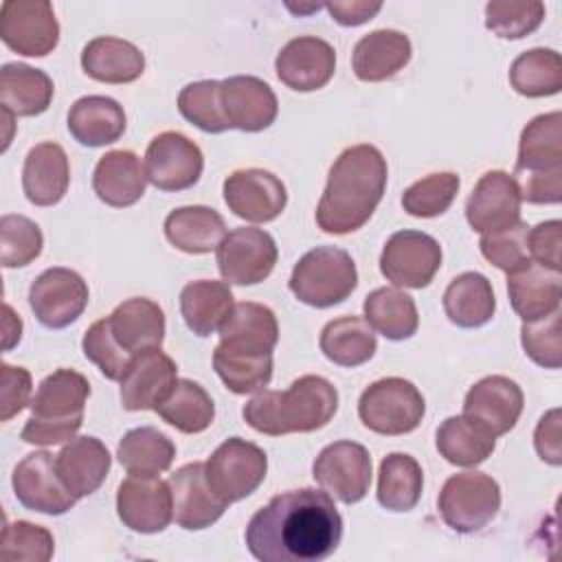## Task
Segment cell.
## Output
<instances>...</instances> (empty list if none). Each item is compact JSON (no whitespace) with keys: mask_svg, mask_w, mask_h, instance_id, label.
<instances>
[{"mask_svg":"<svg viewBox=\"0 0 562 562\" xmlns=\"http://www.w3.org/2000/svg\"><path fill=\"white\" fill-rule=\"evenodd\" d=\"M544 20L542 2H487L485 26L505 40H520L533 33Z\"/></svg>","mask_w":562,"mask_h":562,"instance_id":"obj_49","label":"cell"},{"mask_svg":"<svg viewBox=\"0 0 562 562\" xmlns=\"http://www.w3.org/2000/svg\"><path fill=\"white\" fill-rule=\"evenodd\" d=\"M2 42L26 57H44L59 42V24L46 0H7L0 7Z\"/></svg>","mask_w":562,"mask_h":562,"instance_id":"obj_11","label":"cell"},{"mask_svg":"<svg viewBox=\"0 0 562 562\" xmlns=\"http://www.w3.org/2000/svg\"><path fill=\"white\" fill-rule=\"evenodd\" d=\"M222 81L202 79L187 83L178 94L180 114L195 127L209 134L231 130V123L222 108Z\"/></svg>","mask_w":562,"mask_h":562,"instance_id":"obj_46","label":"cell"},{"mask_svg":"<svg viewBox=\"0 0 562 562\" xmlns=\"http://www.w3.org/2000/svg\"><path fill=\"white\" fill-rule=\"evenodd\" d=\"M329 15L342 26H358L369 22L380 9L382 2H367V0H334L325 2Z\"/></svg>","mask_w":562,"mask_h":562,"instance_id":"obj_57","label":"cell"},{"mask_svg":"<svg viewBox=\"0 0 562 562\" xmlns=\"http://www.w3.org/2000/svg\"><path fill=\"white\" fill-rule=\"evenodd\" d=\"M88 395L90 384L79 371H53L40 382L29 404L31 417L22 428V439L35 446H57L72 439L83 424Z\"/></svg>","mask_w":562,"mask_h":562,"instance_id":"obj_4","label":"cell"},{"mask_svg":"<svg viewBox=\"0 0 562 562\" xmlns=\"http://www.w3.org/2000/svg\"><path fill=\"white\" fill-rule=\"evenodd\" d=\"M560 307L549 316L536 321H522L520 340L525 353L544 369H560L562 364V329Z\"/></svg>","mask_w":562,"mask_h":562,"instance_id":"obj_50","label":"cell"},{"mask_svg":"<svg viewBox=\"0 0 562 562\" xmlns=\"http://www.w3.org/2000/svg\"><path fill=\"white\" fill-rule=\"evenodd\" d=\"M424 487L422 465L404 452L382 459L378 472V501L389 512H408L419 503Z\"/></svg>","mask_w":562,"mask_h":562,"instance_id":"obj_42","label":"cell"},{"mask_svg":"<svg viewBox=\"0 0 562 562\" xmlns=\"http://www.w3.org/2000/svg\"><path fill=\"white\" fill-rule=\"evenodd\" d=\"M279 340V323L270 307L261 303H237L220 327V345L228 351L263 356L272 353Z\"/></svg>","mask_w":562,"mask_h":562,"instance_id":"obj_31","label":"cell"},{"mask_svg":"<svg viewBox=\"0 0 562 562\" xmlns=\"http://www.w3.org/2000/svg\"><path fill=\"white\" fill-rule=\"evenodd\" d=\"M443 522L457 533H474L487 527L501 509V487L485 472L452 474L437 498Z\"/></svg>","mask_w":562,"mask_h":562,"instance_id":"obj_7","label":"cell"},{"mask_svg":"<svg viewBox=\"0 0 562 562\" xmlns=\"http://www.w3.org/2000/svg\"><path fill=\"white\" fill-rule=\"evenodd\" d=\"M88 299L90 292L83 277L70 268H48L29 288V305L48 329H64L75 323L83 314Z\"/></svg>","mask_w":562,"mask_h":562,"instance_id":"obj_12","label":"cell"},{"mask_svg":"<svg viewBox=\"0 0 562 562\" xmlns=\"http://www.w3.org/2000/svg\"><path fill=\"white\" fill-rule=\"evenodd\" d=\"M31 373L22 367L2 364V389H0V422H9L24 406L31 404Z\"/></svg>","mask_w":562,"mask_h":562,"instance_id":"obj_54","label":"cell"},{"mask_svg":"<svg viewBox=\"0 0 562 562\" xmlns=\"http://www.w3.org/2000/svg\"><path fill=\"white\" fill-rule=\"evenodd\" d=\"M55 457L46 450L31 452L13 470L15 498L31 512L61 516L77 503L59 479Z\"/></svg>","mask_w":562,"mask_h":562,"instance_id":"obj_15","label":"cell"},{"mask_svg":"<svg viewBox=\"0 0 562 562\" xmlns=\"http://www.w3.org/2000/svg\"><path fill=\"white\" fill-rule=\"evenodd\" d=\"M277 77L296 92H312L323 88L336 70V50L329 42L301 35L290 40L274 59Z\"/></svg>","mask_w":562,"mask_h":562,"instance_id":"obj_20","label":"cell"},{"mask_svg":"<svg viewBox=\"0 0 562 562\" xmlns=\"http://www.w3.org/2000/svg\"><path fill=\"white\" fill-rule=\"evenodd\" d=\"M525 406L520 386L505 375L479 380L465 395L463 417L490 432L492 437L509 432Z\"/></svg>","mask_w":562,"mask_h":562,"instance_id":"obj_19","label":"cell"},{"mask_svg":"<svg viewBox=\"0 0 562 562\" xmlns=\"http://www.w3.org/2000/svg\"><path fill=\"white\" fill-rule=\"evenodd\" d=\"M215 255L220 274L226 283L255 285L270 277L279 250L270 233L252 226H239L224 235Z\"/></svg>","mask_w":562,"mask_h":562,"instance_id":"obj_9","label":"cell"},{"mask_svg":"<svg viewBox=\"0 0 562 562\" xmlns=\"http://www.w3.org/2000/svg\"><path fill=\"white\" fill-rule=\"evenodd\" d=\"M443 312L463 329L490 323L496 312V296L487 277L481 272L457 274L443 292Z\"/></svg>","mask_w":562,"mask_h":562,"instance_id":"obj_37","label":"cell"},{"mask_svg":"<svg viewBox=\"0 0 562 562\" xmlns=\"http://www.w3.org/2000/svg\"><path fill=\"white\" fill-rule=\"evenodd\" d=\"M202 169V149L180 132H162L147 145L145 173L160 191H184L193 187Z\"/></svg>","mask_w":562,"mask_h":562,"instance_id":"obj_14","label":"cell"},{"mask_svg":"<svg viewBox=\"0 0 562 562\" xmlns=\"http://www.w3.org/2000/svg\"><path fill=\"white\" fill-rule=\"evenodd\" d=\"M108 323L119 347L132 358L160 349L165 340V312L156 301L145 296H134L116 305Z\"/></svg>","mask_w":562,"mask_h":562,"instance_id":"obj_24","label":"cell"},{"mask_svg":"<svg viewBox=\"0 0 562 562\" xmlns=\"http://www.w3.org/2000/svg\"><path fill=\"white\" fill-rule=\"evenodd\" d=\"M342 538V516L327 492L288 490L268 501L246 527V547L261 562H321Z\"/></svg>","mask_w":562,"mask_h":562,"instance_id":"obj_1","label":"cell"},{"mask_svg":"<svg viewBox=\"0 0 562 562\" xmlns=\"http://www.w3.org/2000/svg\"><path fill=\"white\" fill-rule=\"evenodd\" d=\"M53 551H55V540L48 529L26 520L4 522L2 544H0L2 560L46 562L53 558Z\"/></svg>","mask_w":562,"mask_h":562,"instance_id":"obj_51","label":"cell"},{"mask_svg":"<svg viewBox=\"0 0 562 562\" xmlns=\"http://www.w3.org/2000/svg\"><path fill=\"white\" fill-rule=\"evenodd\" d=\"M171 498H173V518L182 529L200 531L217 522L228 507L209 485L204 463L193 461L178 468L169 476Z\"/></svg>","mask_w":562,"mask_h":562,"instance_id":"obj_21","label":"cell"},{"mask_svg":"<svg viewBox=\"0 0 562 562\" xmlns=\"http://www.w3.org/2000/svg\"><path fill=\"white\" fill-rule=\"evenodd\" d=\"M494 448L496 437H492L463 415L448 417L437 428V450L452 465H479L494 452Z\"/></svg>","mask_w":562,"mask_h":562,"instance_id":"obj_43","label":"cell"},{"mask_svg":"<svg viewBox=\"0 0 562 562\" xmlns=\"http://www.w3.org/2000/svg\"><path fill=\"white\" fill-rule=\"evenodd\" d=\"M204 472L211 490L231 505L250 496L263 483L268 457L259 446L241 437H228L209 457Z\"/></svg>","mask_w":562,"mask_h":562,"instance_id":"obj_8","label":"cell"},{"mask_svg":"<svg viewBox=\"0 0 562 562\" xmlns=\"http://www.w3.org/2000/svg\"><path fill=\"white\" fill-rule=\"evenodd\" d=\"M338 411V391L323 375H301L285 391H261L244 404V419L257 432L281 437L314 432Z\"/></svg>","mask_w":562,"mask_h":562,"instance_id":"obj_3","label":"cell"},{"mask_svg":"<svg viewBox=\"0 0 562 562\" xmlns=\"http://www.w3.org/2000/svg\"><path fill=\"white\" fill-rule=\"evenodd\" d=\"M426 413V402L419 389L404 378H382L369 384L358 402L362 424L378 435L413 432Z\"/></svg>","mask_w":562,"mask_h":562,"instance_id":"obj_6","label":"cell"},{"mask_svg":"<svg viewBox=\"0 0 562 562\" xmlns=\"http://www.w3.org/2000/svg\"><path fill=\"white\" fill-rule=\"evenodd\" d=\"M533 443L536 450L540 454L542 461L551 463V465H560L562 463V443H560V411L553 408L547 415H542V419L536 426V435H533Z\"/></svg>","mask_w":562,"mask_h":562,"instance_id":"obj_56","label":"cell"},{"mask_svg":"<svg viewBox=\"0 0 562 562\" xmlns=\"http://www.w3.org/2000/svg\"><path fill=\"white\" fill-rule=\"evenodd\" d=\"M22 334V321L13 314L11 305H4V349H11Z\"/></svg>","mask_w":562,"mask_h":562,"instance_id":"obj_58","label":"cell"},{"mask_svg":"<svg viewBox=\"0 0 562 562\" xmlns=\"http://www.w3.org/2000/svg\"><path fill=\"white\" fill-rule=\"evenodd\" d=\"M413 55L408 35L395 29H378L358 40L351 55L353 72L360 81H386L397 75Z\"/></svg>","mask_w":562,"mask_h":562,"instance_id":"obj_30","label":"cell"},{"mask_svg":"<svg viewBox=\"0 0 562 562\" xmlns=\"http://www.w3.org/2000/svg\"><path fill=\"white\" fill-rule=\"evenodd\" d=\"M529 226L525 222H516L509 228L483 235L479 246L483 257L496 266L498 270L512 272L525 261H529Z\"/></svg>","mask_w":562,"mask_h":562,"instance_id":"obj_53","label":"cell"},{"mask_svg":"<svg viewBox=\"0 0 562 562\" xmlns=\"http://www.w3.org/2000/svg\"><path fill=\"white\" fill-rule=\"evenodd\" d=\"M441 268V246L422 231L393 233L380 255V270L393 285L426 288Z\"/></svg>","mask_w":562,"mask_h":562,"instance_id":"obj_10","label":"cell"},{"mask_svg":"<svg viewBox=\"0 0 562 562\" xmlns=\"http://www.w3.org/2000/svg\"><path fill=\"white\" fill-rule=\"evenodd\" d=\"M119 463L136 476H156L171 468L176 457L173 441L154 426L132 428L123 435L116 450Z\"/></svg>","mask_w":562,"mask_h":562,"instance_id":"obj_39","label":"cell"},{"mask_svg":"<svg viewBox=\"0 0 562 562\" xmlns=\"http://www.w3.org/2000/svg\"><path fill=\"white\" fill-rule=\"evenodd\" d=\"M44 235L40 226L24 215L0 217V261L4 268H22L40 257Z\"/></svg>","mask_w":562,"mask_h":562,"instance_id":"obj_48","label":"cell"},{"mask_svg":"<svg viewBox=\"0 0 562 562\" xmlns=\"http://www.w3.org/2000/svg\"><path fill=\"white\" fill-rule=\"evenodd\" d=\"M165 235L178 250L204 255L220 246L226 235V224L224 217L211 206H180L165 217Z\"/></svg>","mask_w":562,"mask_h":562,"instance_id":"obj_35","label":"cell"},{"mask_svg":"<svg viewBox=\"0 0 562 562\" xmlns=\"http://www.w3.org/2000/svg\"><path fill=\"white\" fill-rule=\"evenodd\" d=\"M316 483L345 505L367 496L371 485V454L362 443L336 441L325 446L314 461Z\"/></svg>","mask_w":562,"mask_h":562,"instance_id":"obj_13","label":"cell"},{"mask_svg":"<svg viewBox=\"0 0 562 562\" xmlns=\"http://www.w3.org/2000/svg\"><path fill=\"white\" fill-rule=\"evenodd\" d=\"M178 380L176 362L160 349L136 356L121 378V404L125 411H156Z\"/></svg>","mask_w":562,"mask_h":562,"instance_id":"obj_23","label":"cell"},{"mask_svg":"<svg viewBox=\"0 0 562 562\" xmlns=\"http://www.w3.org/2000/svg\"><path fill=\"white\" fill-rule=\"evenodd\" d=\"M127 119L123 105L112 97L88 94L77 99L68 110V132L86 147L116 143L125 132Z\"/></svg>","mask_w":562,"mask_h":562,"instance_id":"obj_32","label":"cell"},{"mask_svg":"<svg viewBox=\"0 0 562 562\" xmlns=\"http://www.w3.org/2000/svg\"><path fill=\"white\" fill-rule=\"evenodd\" d=\"M53 92V79L40 68L9 61L0 70L2 112L13 116H37L48 110Z\"/></svg>","mask_w":562,"mask_h":562,"instance_id":"obj_34","label":"cell"},{"mask_svg":"<svg viewBox=\"0 0 562 562\" xmlns=\"http://www.w3.org/2000/svg\"><path fill=\"white\" fill-rule=\"evenodd\" d=\"M116 514L138 533H158L173 518V498L167 481L158 476H127L116 490Z\"/></svg>","mask_w":562,"mask_h":562,"instance_id":"obj_16","label":"cell"},{"mask_svg":"<svg viewBox=\"0 0 562 562\" xmlns=\"http://www.w3.org/2000/svg\"><path fill=\"white\" fill-rule=\"evenodd\" d=\"M112 457L108 448L90 435L72 437L55 457L59 479L79 501L94 494L110 472Z\"/></svg>","mask_w":562,"mask_h":562,"instance_id":"obj_28","label":"cell"},{"mask_svg":"<svg viewBox=\"0 0 562 562\" xmlns=\"http://www.w3.org/2000/svg\"><path fill=\"white\" fill-rule=\"evenodd\" d=\"M507 294L514 312L522 321L549 316L560 307L562 279L558 270H549L536 261H525L507 272Z\"/></svg>","mask_w":562,"mask_h":562,"instance_id":"obj_26","label":"cell"},{"mask_svg":"<svg viewBox=\"0 0 562 562\" xmlns=\"http://www.w3.org/2000/svg\"><path fill=\"white\" fill-rule=\"evenodd\" d=\"M375 349V334L360 316L334 318L321 331V351L340 367H360L373 358Z\"/></svg>","mask_w":562,"mask_h":562,"instance_id":"obj_38","label":"cell"},{"mask_svg":"<svg viewBox=\"0 0 562 562\" xmlns=\"http://www.w3.org/2000/svg\"><path fill=\"white\" fill-rule=\"evenodd\" d=\"M140 158L130 149H112L99 158L92 173V189L101 202L114 209L136 204L147 187Z\"/></svg>","mask_w":562,"mask_h":562,"instance_id":"obj_29","label":"cell"},{"mask_svg":"<svg viewBox=\"0 0 562 562\" xmlns=\"http://www.w3.org/2000/svg\"><path fill=\"white\" fill-rule=\"evenodd\" d=\"M512 88L529 99L558 94L562 88V59L553 48H531L520 53L509 68Z\"/></svg>","mask_w":562,"mask_h":562,"instance_id":"obj_44","label":"cell"},{"mask_svg":"<svg viewBox=\"0 0 562 562\" xmlns=\"http://www.w3.org/2000/svg\"><path fill=\"white\" fill-rule=\"evenodd\" d=\"M156 413L176 430L195 435L206 430L215 419V404L211 395L193 380L180 378L167 397L156 406Z\"/></svg>","mask_w":562,"mask_h":562,"instance_id":"obj_41","label":"cell"},{"mask_svg":"<svg viewBox=\"0 0 562 562\" xmlns=\"http://www.w3.org/2000/svg\"><path fill=\"white\" fill-rule=\"evenodd\" d=\"M81 347H83V356L94 362L99 367V371L108 378V380H119L125 375L130 362L134 360L132 356H127L119 342L114 340L112 336V329H110V323H108V316L105 318H99L94 321L86 334H83V340H81Z\"/></svg>","mask_w":562,"mask_h":562,"instance_id":"obj_52","label":"cell"},{"mask_svg":"<svg viewBox=\"0 0 562 562\" xmlns=\"http://www.w3.org/2000/svg\"><path fill=\"white\" fill-rule=\"evenodd\" d=\"M222 108L231 127L241 132H261L270 127L279 112L272 88L252 75H235L222 81Z\"/></svg>","mask_w":562,"mask_h":562,"instance_id":"obj_22","label":"cell"},{"mask_svg":"<svg viewBox=\"0 0 562 562\" xmlns=\"http://www.w3.org/2000/svg\"><path fill=\"white\" fill-rule=\"evenodd\" d=\"M213 369L228 391L237 395L257 393L263 391L272 378V353L250 356L217 345L213 351Z\"/></svg>","mask_w":562,"mask_h":562,"instance_id":"obj_45","label":"cell"},{"mask_svg":"<svg viewBox=\"0 0 562 562\" xmlns=\"http://www.w3.org/2000/svg\"><path fill=\"white\" fill-rule=\"evenodd\" d=\"M512 176L562 178V116L560 112L531 119L518 143V160Z\"/></svg>","mask_w":562,"mask_h":562,"instance_id":"obj_25","label":"cell"},{"mask_svg":"<svg viewBox=\"0 0 562 562\" xmlns=\"http://www.w3.org/2000/svg\"><path fill=\"white\" fill-rule=\"evenodd\" d=\"M81 68L103 83H130L143 75L145 55L127 40L101 35L83 46Z\"/></svg>","mask_w":562,"mask_h":562,"instance_id":"obj_33","label":"cell"},{"mask_svg":"<svg viewBox=\"0 0 562 562\" xmlns=\"http://www.w3.org/2000/svg\"><path fill=\"white\" fill-rule=\"evenodd\" d=\"M386 160L373 145L347 147L329 169L316 209V224L331 235L362 228L378 209L386 189Z\"/></svg>","mask_w":562,"mask_h":562,"instance_id":"obj_2","label":"cell"},{"mask_svg":"<svg viewBox=\"0 0 562 562\" xmlns=\"http://www.w3.org/2000/svg\"><path fill=\"white\" fill-rule=\"evenodd\" d=\"M68 182L70 165L61 145L46 140L29 149L22 167V189L31 204H57L66 195Z\"/></svg>","mask_w":562,"mask_h":562,"instance_id":"obj_27","label":"cell"},{"mask_svg":"<svg viewBox=\"0 0 562 562\" xmlns=\"http://www.w3.org/2000/svg\"><path fill=\"white\" fill-rule=\"evenodd\" d=\"M364 321L389 340H406L419 327L413 296L397 288H378L364 299Z\"/></svg>","mask_w":562,"mask_h":562,"instance_id":"obj_40","label":"cell"},{"mask_svg":"<svg viewBox=\"0 0 562 562\" xmlns=\"http://www.w3.org/2000/svg\"><path fill=\"white\" fill-rule=\"evenodd\" d=\"M288 285L301 303L323 310L342 303L356 290L358 270L347 250L318 246L296 261Z\"/></svg>","mask_w":562,"mask_h":562,"instance_id":"obj_5","label":"cell"},{"mask_svg":"<svg viewBox=\"0 0 562 562\" xmlns=\"http://www.w3.org/2000/svg\"><path fill=\"white\" fill-rule=\"evenodd\" d=\"M520 191L512 173L494 169L479 178L465 202L468 224L490 235L520 222Z\"/></svg>","mask_w":562,"mask_h":562,"instance_id":"obj_18","label":"cell"},{"mask_svg":"<svg viewBox=\"0 0 562 562\" xmlns=\"http://www.w3.org/2000/svg\"><path fill=\"white\" fill-rule=\"evenodd\" d=\"M459 184L461 180L452 171L430 173L402 193V206L413 217H437L450 209Z\"/></svg>","mask_w":562,"mask_h":562,"instance_id":"obj_47","label":"cell"},{"mask_svg":"<svg viewBox=\"0 0 562 562\" xmlns=\"http://www.w3.org/2000/svg\"><path fill=\"white\" fill-rule=\"evenodd\" d=\"M233 307V292L224 281L198 279L189 281L180 292V314L195 336L220 331Z\"/></svg>","mask_w":562,"mask_h":562,"instance_id":"obj_36","label":"cell"},{"mask_svg":"<svg viewBox=\"0 0 562 562\" xmlns=\"http://www.w3.org/2000/svg\"><path fill=\"white\" fill-rule=\"evenodd\" d=\"M226 206L246 222H272L288 204L281 178L266 169H237L224 180Z\"/></svg>","mask_w":562,"mask_h":562,"instance_id":"obj_17","label":"cell"},{"mask_svg":"<svg viewBox=\"0 0 562 562\" xmlns=\"http://www.w3.org/2000/svg\"><path fill=\"white\" fill-rule=\"evenodd\" d=\"M529 252L536 263L560 272V246H562V222L549 220L529 228Z\"/></svg>","mask_w":562,"mask_h":562,"instance_id":"obj_55","label":"cell"}]
</instances>
